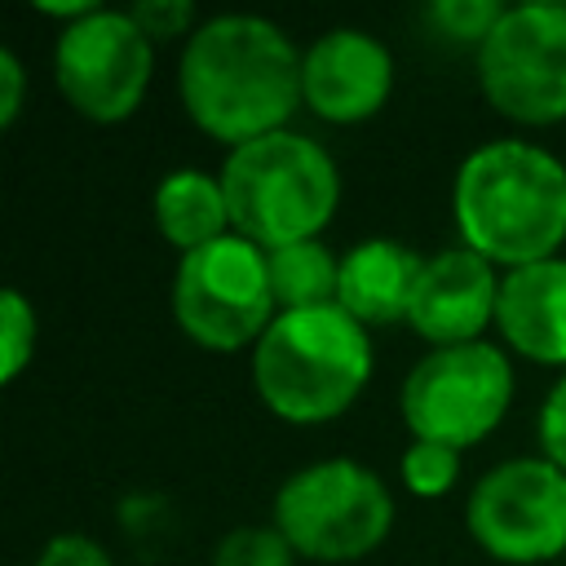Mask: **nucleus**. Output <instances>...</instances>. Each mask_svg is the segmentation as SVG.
<instances>
[{
    "label": "nucleus",
    "instance_id": "1",
    "mask_svg": "<svg viewBox=\"0 0 566 566\" xmlns=\"http://www.w3.org/2000/svg\"><path fill=\"white\" fill-rule=\"evenodd\" d=\"M177 93L203 137L248 146L287 128L301 106V49L261 13L203 18L181 44Z\"/></svg>",
    "mask_w": 566,
    "mask_h": 566
},
{
    "label": "nucleus",
    "instance_id": "2",
    "mask_svg": "<svg viewBox=\"0 0 566 566\" xmlns=\"http://www.w3.org/2000/svg\"><path fill=\"white\" fill-rule=\"evenodd\" d=\"M460 243L500 270L562 256L566 243V164L522 137L473 146L451 181Z\"/></svg>",
    "mask_w": 566,
    "mask_h": 566
},
{
    "label": "nucleus",
    "instance_id": "3",
    "mask_svg": "<svg viewBox=\"0 0 566 566\" xmlns=\"http://www.w3.org/2000/svg\"><path fill=\"white\" fill-rule=\"evenodd\" d=\"M371 380V336L340 305L283 310L252 349V385L287 424L345 416Z\"/></svg>",
    "mask_w": 566,
    "mask_h": 566
},
{
    "label": "nucleus",
    "instance_id": "4",
    "mask_svg": "<svg viewBox=\"0 0 566 566\" xmlns=\"http://www.w3.org/2000/svg\"><path fill=\"white\" fill-rule=\"evenodd\" d=\"M217 177L230 203V230L265 252L318 239L340 203L336 159L292 128L234 146Z\"/></svg>",
    "mask_w": 566,
    "mask_h": 566
},
{
    "label": "nucleus",
    "instance_id": "5",
    "mask_svg": "<svg viewBox=\"0 0 566 566\" xmlns=\"http://www.w3.org/2000/svg\"><path fill=\"white\" fill-rule=\"evenodd\" d=\"M270 522L310 562H358L376 553L394 531L389 486L358 460L332 455L283 478L270 504Z\"/></svg>",
    "mask_w": 566,
    "mask_h": 566
},
{
    "label": "nucleus",
    "instance_id": "6",
    "mask_svg": "<svg viewBox=\"0 0 566 566\" xmlns=\"http://www.w3.org/2000/svg\"><path fill=\"white\" fill-rule=\"evenodd\" d=\"M168 301L177 327L212 354L256 349V340L279 318L265 248L234 230L208 248L177 256Z\"/></svg>",
    "mask_w": 566,
    "mask_h": 566
},
{
    "label": "nucleus",
    "instance_id": "7",
    "mask_svg": "<svg viewBox=\"0 0 566 566\" xmlns=\"http://www.w3.org/2000/svg\"><path fill=\"white\" fill-rule=\"evenodd\" d=\"M513 402V363L491 340L429 349L402 380L398 407L416 442L469 451L495 433Z\"/></svg>",
    "mask_w": 566,
    "mask_h": 566
},
{
    "label": "nucleus",
    "instance_id": "8",
    "mask_svg": "<svg viewBox=\"0 0 566 566\" xmlns=\"http://www.w3.org/2000/svg\"><path fill=\"white\" fill-rule=\"evenodd\" d=\"M478 88L486 106L513 124L548 128L566 119V4L517 0L504 4L495 31L482 40Z\"/></svg>",
    "mask_w": 566,
    "mask_h": 566
},
{
    "label": "nucleus",
    "instance_id": "9",
    "mask_svg": "<svg viewBox=\"0 0 566 566\" xmlns=\"http://www.w3.org/2000/svg\"><path fill=\"white\" fill-rule=\"evenodd\" d=\"M473 544L509 566L566 553V473L544 455H513L478 478L464 504Z\"/></svg>",
    "mask_w": 566,
    "mask_h": 566
},
{
    "label": "nucleus",
    "instance_id": "10",
    "mask_svg": "<svg viewBox=\"0 0 566 566\" xmlns=\"http://www.w3.org/2000/svg\"><path fill=\"white\" fill-rule=\"evenodd\" d=\"M155 75V44L133 22L128 9H93L71 22L53 40V84L62 102L93 119L119 124L128 119Z\"/></svg>",
    "mask_w": 566,
    "mask_h": 566
},
{
    "label": "nucleus",
    "instance_id": "11",
    "mask_svg": "<svg viewBox=\"0 0 566 566\" xmlns=\"http://www.w3.org/2000/svg\"><path fill=\"white\" fill-rule=\"evenodd\" d=\"M394 93V53L363 27H332L301 53V106L327 124H363Z\"/></svg>",
    "mask_w": 566,
    "mask_h": 566
},
{
    "label": "nucleus",
    "instance_id": "12",
    "mask_svg": "<svg viewBox=\"0 0 566 566\" xmlns=\"http://www.w3.org/2000/svg\"><path fill=\"white\" fill-rule=\"evenodd\" d=\"M495 305H500L495 265L473 248L455 243L424 256L411 292L407 327L433 349L469 345V340H482V332L495 323Z\"/></svg>",
    "mask_w": 566,
    "mask_h": 566
},
{
    "label": "nucleus",
    "instance_id": "13",
    "mask_svg": "<svg viewBox=\"0 0 566 566\" xmlns=\"http://www.w3.org/2000/svg\"><path fill=\"white\" fill-rule=\"evenodd\" d=\"M495 327L526 363L566 367V256L504 270Z\"/></svg>",
    "mask_w": 566,
    "mask_h": 566
},
{
    "label": "nucleus",
    "instance_id": "14",
    "mask_svg": "<svg viewBox=\"0 0 566 566\" xmlns=\"http://www.w3.org/2000/svg\"><path fill=\"white\" fill-rule=\"evenodd\" d=\"M424 256H416L407 243L371 234L363 243H354L340 256V283H336V305L371 327H389V323H407L411 310V292L420 279Z\"/></svg>",
    "mask_w": 566,
    "mask_h": 566
},
{
    "label": "nucleus",
    "instance_id": "15",
    "mask_svg": "<svg viewBox=\"0 0 566 566\" xmlns=\"http://www.w3.org/2000/svg\"><path fill=\"white\" fill-rule=\"evenodd\" d=\"M155 226L186 256L230 234V203L221 177L203 168H172L155 186Z\"/></svg>",
    "mask_w": 566,
    "mask_h": 566
},
{
    "label": "nucleus",
    "instance_id": "16",
    "mask_svg": "<svg viewBox=\"0 0 566 566\" xmlns=\"http://www.w3.org/2000/svg\"><path fill=\"white\" fill-rule=\"evenodd\" d=\"M270 265V287L283 310H314V305H336V283H340V256L323 239H301L265 252Z\"/></svg>",
    "mask_w": 566,
    "mask_h": 566
},
{
    "label": "nucleus",
    "instance_id": "17",
    "mask_svg": "<svg viewBox=\"0 0 566 566\" xmlns=\"http://www.w3.org/2000/svg\"><path fill=\"white\" fill-rule=\"evenodd\" d=\"M212 566H296V548L283 539L274 522H252L217 539Z\"/></svg>",
    "mask_w": 566,
    "mask_h": 566
},
{
    "label": "nucleus",
    "instance_id": "18",
    "mask_svg": "<svg viewBox=\"0 0 566 566\" xmlns=\"http://www.w3.org/2000/svg\"><path fill=\"white\" fill-rule=\"evenodd\" d=\"M35 340H40V323H35V305L9 287L0 296V380L13 385L27 363L35 358Z\"/></svg>",
    "mask_w": 566,
    "mask_h": 566
},
{
    "label": "nucleus",
    "instance_id": "19",
    "mask_svg": "<svg viewBox=\"0 0 566 566\" xmlns=\"http://www.w3.org/2000/svg\"><path fill=\"white\" fill-rule=\"evenodd\" d=\"M398 473H402V486H407L411 495H420V500H442V495L455 486V478H460V451H451V447H442V442H416V438H411V447L402 451Z\"/></svg>",
    "mask_w": 566,
    "mask_h": 566
},
{
    "label": "nucleus",
    "instance_id": "20",
    "mask_svg": "<svg viewBox=\"0 0 566 566\" xmlns=\"http://www.w3.org/2000/svg\"><path fill=\"white\" fill-rule=\"evenodd\" d=\"M504 4L500 0H438L429 9V22L438 35H447L451 44H469L473 53L482 49V40L495 31Z\"/></svg>",
    "mask_w": 566,
    "mask_h": 566
},
{
    "label": "nucleus",
    "instance_id": "21",
    "mask_svg": "<svg viewBox=\"0 0 566 566\" xmlns=\"http://www.w3.org/2000/svg\"><path fill=\"white\" fill-rule=\"evenodd\" d=\"M128 13L146 31L150 44H168V40H181L186 44L195 35V27H199L190 0H137Z\"/></svg>",
    "mask_w": 566,
    "mask_h": 566
},
{
    "label": "nucleus",
    "instance_id": "22",
    "mask_svg": "<svg viewBox=\"0 0 566 566\" xmlns=\"http://www.w3.org/2000/svg\"><path fill=\"white\" fill-rule=\"evenodd\" d=\"M35 566H115V557H111L93 535L62 531V535H53V539L40 548Z\"/></svg>",
    "mask_w": 566,
    "mask_h": 566
},
{
    "label": "nucleus",
    "instance_id": "23",
    "mask_svg": "<svg viewBox=\"0 0 566 566\" xmlns=\"http://www.w3.org/2000/svg\"><path fill=\"white\" fill-rule=\"evenodd\" d=\"M539 451L566 473V371L557 376V385L539 407Z\"/></svg>",
    "mask_w": 566,
    "mask_h": 566
},
{
    "label": "nucleus",
    "instance_id": "24",
    "mask_svg": "<svg viewBox=\"0 0 566 566\" xmlns=\"http://www.w3.org/2000/svg\"><path fill=\"white\" fill-rule=\"evenodd\" d=\"M27 97V66L13 49H0V128H9Z\"/></svg>",
    "mask_w": 566,
    "mask_h": 566
},
{
    "label": "nucleus",
    "instance_id": "25",
    "mask_svg": "<svg viewBox=\"0 0 566 566\" xmlns=\"http://www.w3.org/2000/svg\"><path fill=\"white\" fill-rule=\"evenodd\" d=\"M97 4L93 0H35V13H44V18H57V22H80V18H88Z\"/></svg>",
    "mask_w": 566,
    "mask_h": 566
}]
</instances>
